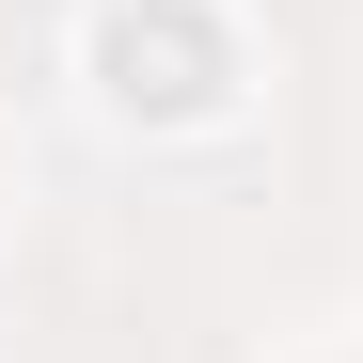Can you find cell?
<instances>
[{
	"instance_id": "1",
	"label": "cell",
	"mask_w": 363,
	"mask_h": 363,
	"mask_svg": "<svg viewBox=\"0 0 363 363\" xmlns=\"http://www.w3.org/2000/svg\"><path fill=\"white\" fill-rule=\"evenodd\" d=\"M221 79H237V48H221V16L206 0H111L95 16V95L111 111H221Z\"/></svg>"
}]
</instances>
